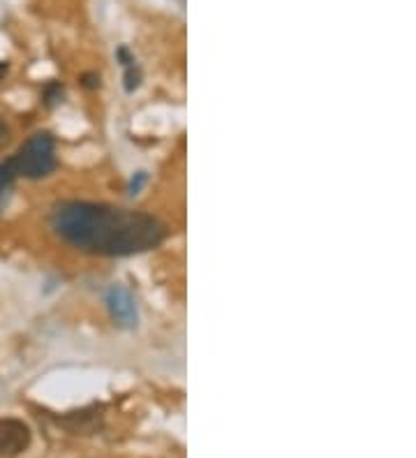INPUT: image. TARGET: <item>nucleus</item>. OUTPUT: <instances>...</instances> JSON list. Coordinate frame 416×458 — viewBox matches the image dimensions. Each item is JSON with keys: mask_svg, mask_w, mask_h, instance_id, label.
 Instances as JSON below:
<instances>
[{"mask_svg": "<svg viewBox=\"0 0 416 458\" xmlns=\"http://www.w3.org/2000/svg\"><path fill=\"white\" fill-rule=\"evenodd\" d=\"M81 86L88 88V91H95V88H99V75L97 72H86V75H81Z\"/></svg>", "mask_w": 416, "mask_h": 458, "instance_id": "6e6552de", "label": "nucleus"}, {"mask_svg": "<svg viewBox=\"0 0 416 458\" xmlns=\"http://www.w3.org/2000/svg\"><path fill=\"white\" fill-rule=\"evenodd\" d=\"M125 79H128V82H125V88H128L130 93L134 91V88H139V79H141L139 70H134L132 65H128V75H125Z\"/></svg>", "mask_w": 416, "mask_h": 458, "instance_id": "1a4fd4ad", "label": "nucleus"}, {"mask_svg": "<svg viewBox=\"0 0 416 458\" xmlns=\"http://www.w3.org/2000/svg\"><path fill=\"white\" fill-rule=\"evenodd\" d=\"M106 308H109V315L119 329L137 327V322H139L137 303H134V296L125 290V287H121V285L109 287V292H106Z\"/></svg>", "mask_w": 416, "mask_h": 458, "instance_id": "7ed1b4c3", "label": "nucleus"}, {"mask_svg": "<svg viewBox=\"0 0 416 458\" xmlns=\"http://www.w3.org/2000/svg\"><path fill=\"white\" fill-rule=\"evenodd\" d=\"M14 165L19 176L31 178V181L49 176L56 169V141L49 132L33 134L14 156Z\"/></svg>", "mask_w": 416, "mask_h": 458, "instance_id": "f03ea898", "label": "nucleus"}, {"mask_svg": "<svg viewBox=\"0 0 416 458\" xmlns=\"http://www.w3.org/2000/svg\"><path fill=\"white\" fill-rule=\"evenodd\" d=\"M5 75H7V62L0 60V79H3Z\"/></svg>", "mask_w": 416, "mask_h": 458, "instance_id": "f8f14e48", "label": "nucleus"}, {"mask_svg": "<svg viewBox=\"0 0 416 458\" xmlns=\"http://www.w3.org/2000/svg\"><path fill=\"white\" fill-rule=\"evenodd\" d=\"M31 445V428L21 419H0V456H19Z\"/></svg>", "mask_w": 416, "mask_h": 458, "instance_id": "20e7f679", "label": "nucleus"}, {"mask_svg": "<svg viewBox=\"0 0 416 458\" xmlns=\"http://www.w3.org/2000/svg\"><path fill=\"white\" fill-rule=\"evenodd\" d=\"M16 178H19V172H16L14 158L5 160V163H0V206H3L7 192L12 190V185H14Z\"/></svg>", "mask_w": 416, "mask_h": 458, "instance_id": "423d86ee", "label": "nucleus"}, {"mask_svg": "<svg viewBox=\"0 0 416 458\" xmlns=\"http://www.w3.org/2000/svg\"><path fill=\"white\" fill-rule=\"evenodd\" d=\"M51 227L72 248L106 257L146 253L167 239V227L148 213L90 202L60 204L51 213Z\"/></svg>", "mask_w": 416, "mask_h": 458, "instance_id": "f257e3e1", "label": "nucleus"}, {"mask_svg": "<svg viewBox=\"0 0 416 458\" xmlns=\"http://www.w3.org/2000/svg\"><path fill=\"white\" fill-rule=\"evenodd\" d=\"M42 100H44V104H47V107L58 104L62 100V86L60 84H49L47 88H44Z\"/></svg>", "mask_w": 416, "mask_h": 458, "instance_id": "0eeeda50", "label": "nucleus"}, {"mask_svg": "<svg viewBox=\"0 0 416 458\" xmlns=\"http://www.w3.org/2000/svg\"><path fill=\"white\" fill-rule=\"evenodd\" d=\"M143 183H146V174L139 172V174H137V178H132V183H130V192H132V195H137V192L141 190V185H143Z\"/></svg>", "mask_w": 416, "mask_h": 458, "instance_id": "9d476101", "label": "nucleus"}, {"mask_svg": "<svg viewBox=\"0 0 416 458\" xmlns=\"http://www.w3.org/2000/svg\"><path fill=\"white\" fill-rule=\"evenodd\" d=\"M7 141H10V125L0 119V148H3Z\"/></svg>", "mask_w": 416, "mask_h": 458, "instance_id": "9b49d317", "label": "nucleus"}, {"mask_svg": "<svg viewBox=\"0 0 416 458\" xmlns=\"http://www.w3.org/2000/svg\"><path fill=\"white\" fill-rule=\"evenodd\" d=\"M102 408H86V410H75V412H67L65 417L58 419V424L62 428H67L70 433L75 435H90L102 426Z\"/></svg>", "mask_w": 416, "mask_h": 458, "instance_id": "39448f33", "label": "nucleus"}]
</instances>
